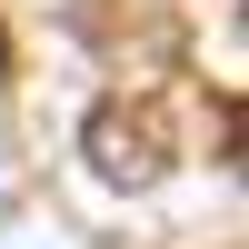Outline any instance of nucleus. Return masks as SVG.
<instances>
[{
  "mask_svg": "<svg viewBox=\"0 0 249 249\" xmlns=\"http://www.w3.org/2000/svg\"><path fill=\"white\" fill-rule=\"evenodd\" d=\"M80 150H90V170L110 179V190H160V179L190 160V120H179L170 90H110L90 110V130H80Z\"/></svg>",
  "mask_w": 249,
  "mask_h": 249,
  "instance_id": "f257e3e1",
  "label": "nucleus"
},
{
  "mask_svg": "<svg viewBox=\"0 0 249 249\" xmlns=\"http://www.w3.org/2000/svg\"><path fill=\"white\" fill-rule=\"evenodd\" d=\"M80 30H90L110 60H130V40H150V60H179V50H190V30H179L160 0H80Z\"/></svg>",
  "mask_w": 249,
  "mask_h": 249,
  "instance_id": "f03ea898",
  "label": "nucleus"
},
{
  "mask_svg": "<svg viewBox=\"0 0 249 249\" xmlns=\"http://www.w3.org/2000/svg\"><path fill=\"white\" fill-rule=\"evenodd\" d=\"M0 90H10V30H0Z\"/></svg>",
  "mask_w": 249,
  "mask_h": 249,
  "instance_id": "7ed1b4c3",
  "label": "nucleus"
}]
</instances>
